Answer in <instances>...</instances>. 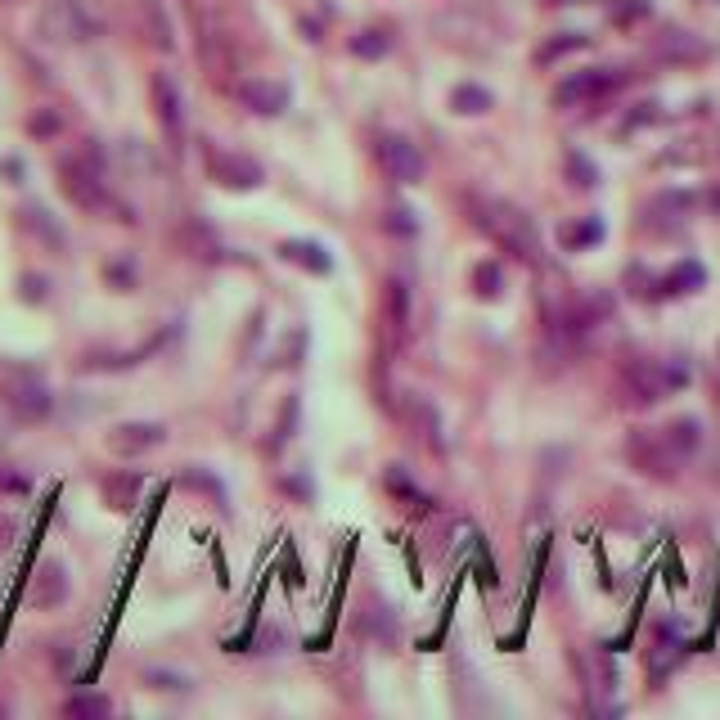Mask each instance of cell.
I'll return each mask as SVG.
<instances>
[{
  "label": "cell",
  "mask_w": 720,
  "mask_h": 720,
  "mask_svg": "<svg viewBox=\"0 0 720 720\" xmlns=\"http://www.w3.org/2000/svg\"><path fill=\"white\" fill-rule=\"evenodd\" d=\"M468 207H473V221L482 225L504 252H513V257L527 261V266H540V234L518 207L500 203V198H468Z\"/></svg>",
  "instance_id": "obj_1"
},
{
  "label": "cell",
  "mask_w": 720,
  "mask_h": 720,
  "mask_svg": "<svg viewBox=\"0 0 720 720\" xmlns=\"http://www.w3.org/2000/svg\"><path fill=\"white\" fill-rule=\"evenodd\" d=\"M59 185H63V194H68L77 207H86V212L108 207L104 158H99V149H90V140L81 144V149H72V153H63L59 158Z\"/></svg>",
  "instance_id": "obj_2"
},
{
  "label": "cell",
  "mask_w": 720,
  "mask_h": 720,
  "mask_svg": "<svg viewBox=\"0 0 720 720\" xmlns=\"http://www.w3.org/2000/svg\"><path fill=\"white\" fill-rule=\"evenodd\" d=\"M36 32L50 45H72V41H86L95 32V23L86 18V9L77 0H45L41 14H36Z\"/></svg>",
  "instance_id": "obj_3"
},
{
  "label": "cell",
  "mask_w": 720,
  "mask_h": 720,
  "mask_svg": "<svg viewBox=\"0 0 720 720\" xmlns=\"http://www.w3.org/2000/svg\"><path fill=\"white\" fill-rule=\"evenodd\" d=\"M689 383V374H684L680 365H666V360H635V365H626V387L635 392V401H662V396H671L675 387Z\"/></svg>",
  "instance_id": "obj_4"
},
{
  "label": "cell",
  "mask_w": 720,
  "mask_h": 720,
  "mask_svg": "<svg viewBox=\"0 0 720 720\" xmlns=\"http://www.w3.org/2000/svg\"><path fill=\"white\" fill-rule=\"evenodd\" d=\"M149 95H153V113H158V126H162V135H167V144L180 149V144H185V99H180V86L167 72H153Z\"/></svg>",
  "instance_id": "obj_5"
},
{
  "label": "cell",
  "mask_w": 720,
  "mask_h": 720,
  "mask_svg": "<svg viewBox=\"0 0 720 720\" xmlns=\"http://www.w3.org/2000/svg\"><path fill=\"white\" fill-rule=\"evenodd\" d=\"M630 459H635V468H644L648 477H675V468L684 464L680 455L671 450V441H666V432H635L630 437Z\"/></svg>",
  "instance_id": "obj_6"
},
{
  "label": "cell",
  "mask_w": 720,
  "mask_h": 720,
  "mask_svg": "<svg viewBox=\"0 0 720 720\" xmlns=\"http://www.w3.org/2000/svg\"><path fill=\"white\" fill-rule=\"evenodd\" d=\"M374 153L396 185H419L423 180V153L414 149L410 140H401V135H378Z\"/></svg>",
  "instance_id": "obj_7"
},
{
  "label": "cell",
  "mask_w": 720,
  "mask_h": 720,
  "mask_svg": "<svg viewBox=\"0 0 720 720\" xmlns=\"http://www.w3.org/2000/svg\"><path fill=\"white\" fill-rule=\"evenodd\" d=\"M5 405H9V410H14L23 423L45 419V414H50V387H45L36 374H14V378L5 383Z\"/></svg>",
  "instance_id": "obj_8"
},
{
  "label": "cell",
  "mask_w": 720,
  "mask_h": 720,
  "mask_svg": "<svg viewBox=\"0 0 720 720\" xmlns=\"http://www.w3.org/2000/svg\"><path fill=\"white\" fill-rule=\"evenodd\" d=\"M131 9H135V27H140V36L153 50H162V54L176 50V23H171L162 0H131Z\"/></svg>",
  "instance_id": "obj_9"
},
{
  "label": "cell",
  "mask_w": 720,
  "mask_h": 720,
  "mask_svg": "<svg viewBox=\"0 0 720 720\" xmlns=\"http://www.w3.org/2000/svg\"><path fill=\"white\" fill-rule=\"evenodd\" d=\"M207 171H212V180H221L225 189H257L261 185V167H257V162L239 158V153H225V149L207 153Z\"/></svg>",
  "instance_id": "obj_10"
},
{
  "label": "cell",
  "mask_w": 720,
  "mask_h": 720,
  "mask_svg": "<svg viewBox=\"0 0 720 720\" xmlns=\"http://www.w3.org/2000/svg\"><path fill=\"white\" fill-rule=\"evenodd\" d=\"M612 86H617V72H608V68L576 72V77H567L563 86L554 90V104H563V108H572V104H585V99H599V95H608Z\"/></svg>",
  "instance_id": "obj_11"
},
{
  "label": "cell",
  "mask_w": 720,
  "mask_h": 720,
  "mask_svg": "<svg viewBox=\"0 0 720 720\" xmlns=\"http://www.w3.org/2000/svg\"><path fill=\"white\" fill-rule=\"evenodd\" d=\"M162 423H117L113 432H108V450L113 455H144V450L162 446Z\"/></svg>",
  "instance_id": "obj_12"
},
{
  "label": "cell",
  "mask_w": 720,
  "mask_h": 720,
  "mask_svg": "<svg viewBox=\"0 0 720 720\" xmlns=\"http://www.w3.org/2000/svg\"><path fill=\"white\" fill-rule=\"evenodd\" d=\"M239 99L252 108V113L275 117V113H284L288 108V86L266 81V77H248V81H239Z\"/></svg>",
  "instance_id": "obj_13"
},
{
  "label": "cell",
  "mask_w": 720,
  "mask_h": 720,
  "mask_svg": "<svg viewBox=\"0 0 720 720\" xmlns=\"http://www.w3.org/2000/svg\"><path fill=\"white\" fill-rule=\"evenodd\" d=\"M27 599H32L36 608H59V603L68 599V576H63V563L45 558L41 572H36V581H32V594H27Z\"/></svg>",
  "instance_id": "obj_14"
},
{
  "label": "cell",
  "mask_w": 720,
  "mask_h": 720,
  "mask_svg": "<svg viewBox=\"0 0 720 720\" xmlns=\"http://www.w3.org/2000/svg\"><path fill=\"white\" fill-rule=\"evenodd\" d=\"M279 257L284 261H297V266H306V270H315V275H329V252L320 248V243H306V239H288V243H279Z\"/></svg>",
  "instance_id": "obj_15"
},
{
  "label": "cell",
  "mask_w": 720,
  "mask_h": 720,
  "mask_svg": "<svg viewBox=\"0 0 720 720\" xmlns=\"http://www.w3.org/2000/svg\"><path fill=\"white\" fill-rule=\"evenodd\" d=\"M383 486L405 504V509H428V495L419 491V482H410V473H405L401 464L387 468V473H383Z\"/></svg>",
  "instance_id": "obj_16"
},
{
  "label": "cell",
  "mask_w": 720,
  "mask_h": 720,
  "mask_svg": "<svg viewBox=\"0 0 720 720\" xmlns=\"http://www.w3.org/2000/svg\"><path fill=\"white\" fill-rule=\"evenodd\" d=\"M666 441H671V450L680 459H689L693 450H698V441H702V428H698V419H675V423H666Z\"/></svg>",
  "instance_id": "obj_17"
},
{
  "label": "cell",
  "mask_w": 720,
  "mask_h": 720,
  "mask_svg": "<svg viewBox=\"0 0 720 720\" xmlns=\"http://www.w3.org/2000/svg\"><path fill=\"white\" fill-rule=\"evenodd\" d=\"M387 320H392L396 338H401L405 324H410V288H405L401 279H392V284H387Z\"/></svg>",
  "instance_id": "obj_18"
},
{
  "label": "cell",
  "mask_w": 720,
  "mask_h": 720,
  "mask_svg": "<svg viewBox=\"0 0 720 720\" xmlns=\"http://www.w3.org/2000/svg\"><path fill=\"white\" fill-rule=\"evenodd\" d=\"M104 495H108V504L113 509H135V495H140V477L135 473H126V477H108L104 482Z\"/></svg>",
  "instance_id": "obj_19"
},
{
  "label": "cell",
  "mask_w": 720,
  "mask_h": 720,
  "mask_svg": "<svg viewBox=\"0 0 720 720\" xmlns=\"http://www.w3.org/2000/svg\"><path fill=\"white\" fill-rule=\"evenodd\" d=\"M450 104H455L459 113H486V108H491V95L477 90V86H459L455 95H450Z\"/></svg>",
  "instance_id": "obj_20"
},
{
  "label": "cell",
  "mask_w": 720,
  "mask_h": 720,
  "mask_svg": "<svg viewBox=\"0 0 720 720\" xmlns=\"http://www.w3.org/2000/svg\"><path fill=\"white\" fill-rule=\"evenodd\" d=\"M693 284H702V266H693V261H684L675 275H666V293H689Z\"/></svg>",
  "instance_id": "obj_21"
},
{
  "label": "cell",
  "mask_w": 720,
  "mask_h": 720,
  "mask_svg": "<svg viewBox=\"0 0 720 720\" xmlns=\"http://www.w3.org/2000/svg\"><path fill=\"white\" fill-rule=\"evenodd\" d=\"M27 225H32V230H41L50 248H59V243H63V230H59V225H50V216H45L41 207H27Z\"/></svg>",
  "instance_id": "obj_22"
},
{
  "label": "cell",
  "mask_w": 720,
  "mask_h": 720,
  "mask_svg": "<svg viewBox=\"0 0 720 720\" xmlns=\"http://www.w3.org/2000/svg\"><path fill=\"white\" fill-rule=\"evenodd\" d=\"M63 711H68V716H108V711H113V702H108V698H72Z\"/></svg>",
  "instance_id": "obj_23"
},
{
  "label": "cell",
  "mask_w": 720,
  "mask_h": 720,
  "mask_svg": "<svg viewBox=\"0 0 720 720\" xmlns=\"http://www.w3.org/2000/svg\"><path fill=\"white\" fill-rule=\"evenodd\" d=\"M477 293H482V297L500 293V270H495V266H477Z\"/></svg>",
  "instance_id": "obj_24"
},
{
  "label": "cell",
  "mask_w": 720,
  "mask_h": 720,
  "mask_svg": "<svg viewBox=\"0 0 720 720\" xmlns=\"http://www.w3.org/2000/svg\"><path fill=\"white\" fill-rule=\"evenodd\" d=\"M383 225H387V230H396V234H414V221H410V212H401V207H396L392 216H383Z\"/></svg>",
  "instance_id": "obj_25"
},
{
  "label": "cell",
  "mask_w": 720,
  "mask_h": 720,
  "mask_svg": "<svg viewBox=\"0 0 720 720\" xmlns=\"http://www.w3.org/2000/svg\"><path fill=\"white\" fill-rule=\"evenodd\" d=\"M594 239H603V225L599 221H590V225H581V230L567 234V243H594Z\"/></svg>",
  "instance_id": "obj_26"
},
{
  "label": "cell",
  "mask_w": 720,
  "mask_h": 720,
  "mask_svg": "<svg viewBox=\"0 0 720 720\" xmlns=\"http://www.w3.org/2000/svg\"><path fill=\"white\" fill-rule=\"evenodd\" d=\"M383 50H387V36L378 41V32H365V36L356 41V54H383Z\"/></svg>",
  "instance_id": "obj_27"
},
{
  "label": "cell",
  "mask_w": 720,
  "mask_h": 720,
  "mask_svg": "<svg viewBox=\"0 0 720 720\" xmlns=\"http://www.w3.org/2000/svg\"><path fill=\"white\" fill-rule=\"evenodd\" d=\"M567 162H572V171H576V185H585V189H590V185H594V167H590V162H581L576 153H572Z\"/></svg>",
  "instance_id": "obj_28"
}]
</instances>
